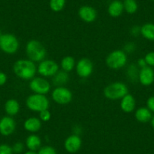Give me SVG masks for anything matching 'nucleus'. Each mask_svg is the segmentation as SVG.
<instances>
[{
	"instance_id": "2eb2a0df",
	"label": "nucleus",
	"mask_w": 154,
	"mask_h": 154,
	"mask_svg": "<svg viewBox=\"0 0 154 154\" xmlns=\"http://www.w3.org/2000/svg\"><path fill=\"white\" fill-rule=\"evenodd\" d=\"M136 100L132 94H128L124 96L120 101V108L125 113H130L135 109Z\"/></svg>"
},
{
	"instance_id": "0eeeda50",
	"label": "nucleus",
	"mask_w": 154,
	"mask_h": 154,
	"mask_svg": "<svg viewBox=\"0 0 154 154\" xmlns=\"http://www.w3.org/2000/svg\"><path fill=\"white\" fill-rule=\"evenodd\" d=\"M59 69V64L56 61L50 59H45L39 62L37 66V72L42 77H53Z\"/></svg>"
},
{
	"instance_id": "9d476101",
	"label": "nucleus",
	"mask_w": 154,
	"mask_h": 154,
	"mask_svg": "<svg viewBox=\"0 0 154 154\" xmlns=\"http://www.w3.org/2000/svg\"><path fill=\"white\" fill-rule=\"evenodd\" d=\"M75 68L76 74L80 78L87 79L92 74L94 64L89 58L82 57L77 61Z\"/></svg>"
},
{
	"instance_id": "ddd939ff",
	"label": "nucleus",
	"mask_w": 154,
	"mask_h": 154,
	"mask_svg": "<svg viewBox=\"0 0 154 154\" xmlns=\"http://www.w3.org/2000/svg\"><path fill=\"white\" fill-rule=\"evenodd\" d=\"M138 82L143 86H149L154 82V70L151 66H146L140 69Z\"/></svg>"
},
{
	"instance_id": "c756f323",
	"label": "nucleus",
	"mask_w": 154,
	"mask_h": 154,
	"mask_svg": "<svg viewBox=\"0 0 154 154\" xmlns=\"http://www.w3.org/2000/svg\"><path fill=\"white\" fill-rule=\"evenodd\" d=\"M144 59L146 60L147 66H151V67L154 66V51H149V52H148L145 55Z\"/></svg>"
},
{
	"instance_id": "dca6fc26",
	"label": "nucleus",
	"mask_w": 154,
	"mask_h": 154,
	"mask_svg": "<svg viewBox=\"0 0 154 154\" xmlns=\"http://www.w3.org/2000/svg\"><path fill=\"white\" fill-rule=\"evenodd\" d=\"M23 128L28 132L35 134L38 132L42 128V121L39 118L35 117V116L29 117L23 122Z\"/></svg>"
},
{
	"instance_id": "f704fd0d",
	"label": "nucleus",
	"mask_w": 154,
	"mask_h": 154,
	"mask_svg": "<svg viewBox=\"0 0 154 154\" xmlns=\"http://www.w3.org/2000/svg\"><path fill=\"white\" fill-rule=\"evenodd\" d=\"M136 64L137 65V66H138L140 69H141V68H143V67H145V66H147V64H146V60H145L144 57H142V58H139L138 60H137V63H136Z\"/></svg>"
},
{
	"instance_id": "4c0bfd02",
	"label": "nucleus",
	"mask_w": 154,
	"mask_h": 154,
	"mask_svg": "<svg viewBox=\"0 0 154 154\" xmlns=\"http://www.w3.org/2000/svg\"><path fill=\"white\" fill-rule=\"evenodd\" d=\"M24 154H38V152H36L35 151L33 150H28L27 152H25Z\"/></svg>"
},
{
	"instance_id": "e433bc0d",
	"label": "nucleus",
	"mask_w": 154,
	"mask_h": 154,
	"mask_svg": "<svg viewBox=\"0 0 154 154\" xmlns=\"http://www.w3.org/2000/svg\"><path fill=\"white\" fill-rule=\"evenodd\" d=\"M82 127L79 125H76L73 127L72 128V131H73V134H77V135H79L82 132Z\"/></svg>"
},
{
	"instance_id": "9b49d317",
	"label": "nucleus",
	"mask_w": 154,
	"mask_h": 154,
	"mask_svg": "<svg viewBox=\"0 0 154 154\" xmlns=\"http://www.w3.org/2000/svg\"><path fill=\"white\" fill-rule=\"evenodd\" d=\"M16 122L11 116H7L0 119V134L3 136H9L14 132Z\"/></svg>"
},
{
	"instance_id": "f257e3e1",
	"label": "nucleus",
	"mask_w": 154,
	"mask_h": 154,
	"mask_svg": "<svg viewBox=\"0 0 154 154\" xmlns=\"http://www.w3.org/2000/svg\"><path fill=\"white\" fill-rule=\"evenodd\" d=\"M14 74L23 80H31L37 72V66L33 61L29 59L17 60L13 66Z\"/></svg>"
},
{
	"instance_id": "58836bf2",
	"label": "nucleus",
	"mask_w": 154,
	"mask_h": 154,
	"mask_svg": "<svg viewBox=\"0 0 154 154\" xmlns=\"http://www.w3.org/2000/svg\"><path fill=\"white\" fill-rule=\"evenodd\" d=\"M150 123H151V125H152V128L154 129V115L152 116V119H151L150 120Z\"/></svg>"
},
{
	"instance_id": "c85d7f7f",
	"label": "nucleus",
	"mask_w": 154,
	"mask_h": 154,
	"mask_svg": "<svg viewBox=\"0 0 154 154\" xmlns=\"http://www.w3.org/2000/svg\"><path fill=\"white\" fill-rule=\"evenodd\" d=\"M38 154H57L55 149L51 146H45L38 149Z\"/></svg>"
},
{
	"instance_id": "6e6552de",
	"label": "nucleus",
	"mask_w": 154,
	"mask_h": 154,
	"mask_svg": "<svg viewBox=\"0 0 154 154\" xmlns=\"http://www.w3.org/2000/svg\"><path fill=\"white\" fill-rule=\"evenodd\" d=\"M51 98L57 104L66 105L72 101V93L64 86L55 87L51 92Z\"/></svg>"
},
{
	"instance_id": "5701e85b",
	"label": "nucleus",
	"mask_w": 154,
	"mask_h": 154,
	"mask_svg": "<svg viewBox=\"0 0 154 154\" xmlns=\"http://www.w3.org/2000/svg\"><path fill=\"white\" fill-rule=\"evenodd\" d=\"M75 58L72 56H66L62 58L60 61V67L62 70L66 72H69L75 67Z\"/></svg>"
},
{
	"instance_id": "1a4fd4ad",
	"label": "nucleus",
	"mask_w": 154,
	"mask_h": 154,
	"mask_svg": "<svg viewBox=\"0 0 154 154\" xmlns=\"http://www.w3.org/2000/svg\"><path fill=\"white\" fill-rule=\"evenodd\" d=\"M29 88L35 94H47L51 91V84L44 77H34L29 83Z\"/></svg>"
},
{
	"instance_id": "4468645a",
	"label": "nucleus",
	"mask_w": 154,
	"mask_h": 154,
	"mask_svg": "<svg viewBox=\"0 0 154 154\" xmlns=\"http://www.w3.org/2000/svg\"><path fill=\"white\" fill-rule=\"evenodd\" d=\"M82 146V139L79 135L72 134L68 136L64 141V147L67 152L74 153L79 151Z\"/></svg>"
},
{
	"instance_id": "4be33fe9",
	"label": "nucleus",
	"mask_w": 154,
	"mask_h": 154,
	"mask_svg": "<svg viewBox=\"0 0 154 154\" xmlns=\"http://www.w3.org/2000/svg\"><path fill=\"white\" fill-rule=\"evenodd\" d=\"M140 35L149 41H154V23H146L140 26Z\"/></svg>"
},
{
	"instance_id": "2f4dec72",
	"label": "nucleus",
	"mask_w": 154,
	"mask_h": 154,
	"mask_svg": "<svg viewBox=\"0 0 154 154\" xmlns=\"http://www.w3.org/2000/svg\"><path fill=\"white\" fill-rule=\"evenodd\" d=\"M23 147L24 146H23V143H21V142H17V143H14L12 147L13 152H14V153H20V152H23Z\"/></svg>"
},
{
	"instance_id": "412c9836",
	"label": "nucleus",
	"mask_w": 154,
	"mask_h": 154,
	"mask_svg": "<svg viewBox=\"0 0 154 154\" xmlns=\"http://www.w3.org/2000/svg\"><path fill=\"white\" fill-rule=\"evenodd\" d=\"M69 81L68 72L63 70H59L54 76L52 77V83L54 86H64Z\"/></svg>"
},
{
	"instance_id": "b1692460",
	"label": "nucleus",
	"mask_w": 154,
	"mask_h": 154,
	"mask_svg": "<svg viewBox=\"0 0 154 154\" xmlns=\"http://www.w3.org/2000/svg\"><path fill=\"white\" fill-rule=\"evenodd\" d=\"M139 67L135 63H131L127 67L126 75L128 80L131 82H136L138 81L139 75Z\"/></svg>"
},
{
	"instance_id": "bb28decb",
	"label": "nucleus",
	"mask_w": 154,
	"mask_h": 154,
	"mask_svg": "<svg viewBox=\"0 0 154 154\" xmlns=\"http://www.w3.org/2000/svg\"><path fill=\"white\" fill-rule=\"evenodd\" d=\"M136 48H137V45L134 42H127L123 47V51L126 53L127 54H132L135 51Z\"/></svg>"
},
{
	"instance_id": "ea45409f",
	"label": "nucleus",
	"mask_w": 154,
	"mask_h": 154,
	"mask_svg": "<svg viewBox=\"0 0 154 154\" xmlns=\"http://www.w3.org/2000/svg\"><path fill=\"white\" fill-rule=\"evenodd\" d=\"M1 35H2V33H1V31H0V37H1Z\"/></svg>"
},
{
	"instance_id": "a211bd4d",
	"label": "nucleus",
	"mask_w": 154,
	"mask_h": 154,
	"mask_svg": "<svg viewBox=\"0 0 154 154\" xmlns=\"http://www.w3.org/2000/svg\"><path fill=\"white\" fill-rule=\"evenodd\" d=\"M152 112L147 107L141 106L137 108L134 112V117L135 119L141 123H146L149 122L152 119Z\"/></svg>"
},
{
	"instance_id": "f03ea898",
	"label": "nucleus",
	"mask_w": 154,
	"mask_h": 154,
	"mask_svg": "<svg viewBox=\"0 0 154 154\" xmlns=\"http://www.w3.org/2000/svg\"><path fill=\"white\" fill-rule=\"evenodd\" d=\"M25 51L27 58L34 63H39L45 60L47 55V51L45 46L36 39H31L28 41L25 47Z\"/></svg>"
},
{
	"instance_id": "cd10ccee",
	"label": "nucleus",
	"mask_w": 154,
	"mask_h": 154,
	"mask_svg": "<svg viewBox=\"0 0 154 154\" xmlns=\"http://www.w3.org/2000/svg\"><path fill=\"white\" fill-rule=\"evenodd\" d=\"M39 113V119L42 122H48L51 118V112L48 109H45V110L41 111Z\"/></svg>"
},
{
	"instance_id": "473e14b6",
	"label": "nucleus",
	"mask_w": 154,
	"mask_h": 154,
	"mask_svg": "<svg viewBox=\"0 0 154 154\" xmlns=\"http://www.w3.org/2000/svg\"><path fill=\"white\" fill-rule=\"evenodd\" d=\"M129 32L131 34V35H132V36H138V35H140V26H137V25H134V26H131L130 28Z\"/></svg>"
},
{
	"instance_id": "c9c22d12",
	"label": "nucleus",
	"mask_w": 154,
	"mask_h": 154,
	"mask_svg": "<svg viewBox=\"0 0 154 154\" xmlns=\"http://www.w3.org/2000/svg\"><path fill=\"white\" fill-rule=\"evenodd\" d=\"M7 82L6 74L2 72H0V86L5 85Z\"/></svg>"
},
{
	"instance_id": "20e7f679",
	"label": "nucleus",
	"mask_w": 154,
	"mask_h": 154,
	"mask_svg": "<svg viewBox=\"0 0 154 154\" xmlns=\"http://www.w3.org/2000/svg\"><path fill=\"white\" fill-rule=\"evenodd\" d=\"M26 106L32 112H40L41 111L48 109L50 106V101L45 94H33L28 96L26 100Z\"/></svg>"
},
{
	"instance_id": "7c9ffc66",
	"label": "nucleus",
	"mask_w": 154,
	"mask_h": 154,
	"mask_svg": "<svg viewBox=\"0 0 154 154\" xmlns=\"http://www.w3.org/2000/svg\"><path fill=\"white\" fill-rule=\"evenodd\" d=\"M0 154H13L12 147L7 144L0 145Z\"/></svg>"
},
{
	"instance_id": "39448f33",
	"label": "nucleus",
	"mask_w": 154,
	"mask_h": 154,
	"mask_svg": "<svg viewBox=\"0 0 154 154\" xmlns=\"http://www.w3.org/2000/svg\"><path fill=\"white\" fill-rule=\"evenodd\" d=\"M105 62L108 67L116 70L125 67L128 62V56L123 50H114L106 56Z\"/></svg>"
},
{
	"instance_id": "a19ab883",
	"label": "nucleus",
	"mask_w": 154,
	"mask_h": 154,
	"mask_svg": "<svg viewBox=\"0 0 154 154\" xmlns=\"http://www.w3.org/2000/svg\"><path fill=\"white\" fill-rule=\"evenodd\" d=\"M152 1H154V0H152Z\"/></svg>"
},
{
	"instance_id": "aec40b11",
	"label": "nucleus",
	"mask_w": 154,
	"mask_h": 154,
	"mask_svg": "<svg viewBox=\"0 0 154 154\" xmlns=\"http://www.w3.org/2000/svg\"><path fill=\"white\" fill-rule=\"evenodd\" d=\"M20 109L19 102L15 99H9L5 103V110L9 116L17 115Z\"/></svg>"
},
{
	"instance_id": "f3484780",
	"label": "nucleus",
	"mask_w": 154,
	"mask_h": 154,
	"mask_svg": "<svg viewBox=\"0 0 154 154\" xmlns=\"http://www.w3.org/2000/svg\"><path fill=\"white\" fill-rule=\"evenodd\" d=\"M124 11L123 2L120 0H113L109 4L107 8V12L110 17L116 18L122 15Z\"/></svg>"
},
{
	"instance_id": "7ed1b4c3",
	"label": "nucleus",
	"mask_w": 154,
	"mask_h": 154,
	"mask_svg": "<svg viewBox=\"0 0 154 154\" xmlns=\"http://www.w3.org/2000/svg\"><path fill=\"white\" fill-rule=\"evenodd\" d=\"M128 93V86L122 82H113L106 85L103 89V95L111 100L122 99Z\"/></svg>"
},
{
	"instance_id": "6ab92c4d",
	"label": "nucleus",
	"mask_w": 154,
	"mask_h": 154,
	"mask_svg": "<svg viewBox=\"0 0 154 154\" xmlns=\"http://www.w3.org/2000/svg\"><path fill=\"white\" fill-rule=\"evenodd\" d=\"M42 145V140L39 136L35 134H31L26 137V146L29 150L35 151L39 149Z\"/></svg>"
},
{
	"instance_id": "f8f14e48",
	"label": "nucleus",
	"mask_w": 154,
	"mask_h": 154,
	"mask_svg": "<svg viewBox=\"0 0 154 154\" xmlns=\"http://www.w3.org/2000/svg\"><path fill=\"white\" fill-rule=\"evenodd\" d=\"M78 15L82 21L91 23L95 21L97 17V13L95 8L89 5H83L80 7L78 11Z\"/></svg>"
},
{
	"instance_id": "a878e982",
	"label": "nucleus",
	"mask_w": 154,
	"mask_h": 154,
	"mask_svg": "<svg viewBox=\"0 0 154 154\" xmlns=\"http://www.w3.org/2000/svg\"><path fill=\"white\" fill-rule=\"evenodd\" d=\"M66 0H50L49 7L54 12H60L64 8Z\"/></svg>"
},
{
	"instance_id": "423d86ee",
	"label": "nucleus",
	"mask_w": 154,
	"mask_h": 154,
	"mask_svg": "<svg viewBox=\"0 0 154 154\" xmlns=\"http://www.w3.org/2000/svg\"><path fill=\"white\" fill-rule=\"evenodd\" d=\"M20 43L17 37L11 33L2 34L0 37V48L8 54H14L18 51Z\"/></svg>"
},
{
	"instance_id": "72a5a7b5",
	"label": "nucleus",
	"mask_w": 154,
	"mask_h": 154,
	"mask_svg": "<svg viewBox=\"0 0 154 154\" xmlns=\"http://www.w3.org/2000/svg\"><path fill=\"white\" fill-rule=\"evenodd\" d=\"M146 107L151 111L154 112V96H151L146 100Z\"/></svg>"
},
{
	"instance_id": "393cba45",
	"label": "nucleus",
	"mask_w": 154,
	"mask_h": 154,
	"mask_svg": "<svg viewBox=\"0 0 154 154\" xmlns=\"http://www.w3.org/2000/svg\"><path fill=\"white\" fill-rule=\"evenodd\" d=\"M124 11L129 14H133L137 12L138 9V5L136 0H124Z\"/></svg>"
}]
</instances>
